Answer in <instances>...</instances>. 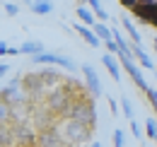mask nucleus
I'll return each mask as SVG.
<instances>
[{"mask_svg":"<svg viewBox=\"0 0 157 147\" xmlns=\"http://www.w3.org/2000/svg\"><path fill=\"white\" fill-rule=\"evenodd\" d=\"M68 121H78V123H82V126L94 130L97 128V104H94V99L90 94L80 96L78 101L73 104V109H70Z\"/></svg>","mask_w":157,"mask_h":147,"instance_id":"obj_1","label":"nucleus"},{"mask_svg":"<svg viewBox=\"0 0 157 147\" xmlns=\"http://www.w3.org/2000/svg\"><path fill=\"white\" fill-rule=\"evenodd\" d=\"M60 135H63V140L68 142V145H85V142H92V135H94V130L87 128V126H82L78 121H65V123H58L56 126Z\"/></svg>","mask_w":157,"mask_h":147,"instance_id":"obj_2","label":"nucleus"},{"mask_svg":"<svg viewBox=\"0 0 157 147\" xmlns=\"http://www.w3.org/2000/svg\"><path fill=\"white\" fill-rule=\"evenodd\" d=\"M32 63H36V65H58V68H65L68 73H75L78 70V65L68 58V55L63 53H51V51H44V53L34 55V58H29Z\"/></svg>","mask_w":157,"mask_h":147,"instance_id":"obj_3","label":"nucleus"},{"mask_svg":"<svg viewBox=\"0 0 157 147\" xmlns=\"http://www.w3.org/2000/svg\"><path fill=\"white\" fill-rule=\"evenodd\" d=\"M22 89L29 94V99H39V96H44L46 94V87H44V77H41V73H27L22 75ZM32 101V104H34Z\"/></svg>","mask_w":157,"mask_h":147,"instance_id":"obj_4","label":"nucleus"},{"mask_svg":"<svg viewBox=\"0 0 157 147\" xmlns=\"http://www.w3.org/2000/svg\"><path fill=\"white\" fill-rule=\"evenodd\" d=\"M80 70L85 75V89H87V94H90L92 99H101V96H104V87H101V80H99L97 70H94L92 65H87V63H85Z\"/></svg>","mask_w":157,"mask_h":147,"instance_id":"obj_5","label":"nucleus"},{"mask_svg":"<svg viewBox=\"0 0 157 147\" xmlns=\"http://www.w3.org/2000/svg\"><path fill=\"white\" fill-rule=\"evenodd\" d=\"M116 58H118V55H116ZM118 63L123 65V70L128 73V77L133 80V85H136L140 92H147V89H150L147 80L143 77V70H140V65L136 63V58H118Z\"/></svg>","mask_w":157,"mask_h":147,"instance_id":"obj_6","label":"nucleus"},{"mask_svg":"<svg viewBox=\"0 0 157 147\" xmlns=\"http://www.w3.org/2000/svg\"><path fill=\"white\" fill-rule=\"evenodd\" d=\"M131 12H133L140 22H145V24H150V27L157 29V2H138Z\"/></svg>","mask_w":157,"mask_h":147,"instance_id":"obj_7","label":"nucleus"},{"mask_svg":"<svg viewBox=\"0 0 157 147\" xmlns=\"http://www.w3.org/2000/svg\"><path fill=\"white\" fill-rule=\"evenodd\" d=\"M36 147H68V142L63 140V135H60L58 130H44L36 135Z\"/></svg>","mask_w":157,"mask_h":147,"instance_id":"obj_8","label":"nucleus"},{"mask_svg":"<svg viewBox=\"0 0 157 147\" xmlns=\"http://www.w3.org/2000/svg\"><path fill=\"white\" fill-rule=\"evenodd\" d=\"M41 77H44V87H46V94L53 92V89H58L60 85H63V77H60L53 68H46V70H39Z\"/></svg>","mask_w":157,"mask_h":147,"instance_id":"obj_9","label":"nucleus"},{"mask_svg":"<svg viewBox=\"0 0 157 147\" xmlns=\"http://www.w3.org/2000/svg\"><path fill=\"white\" fill-rule=\"evenodd\" d=\"M101 63H104L106 73L111 75V77H114L116 82H121V63H118V58H116V55L104 53V55H101Z\"/></svg>","mask_w":157,"mask_h":147,"instance_id":"obj_10","label":"nucleus"},{"mask_svg":"<svg viewBox=\"0 0 157 147\" xmlns=\"http://www.w3.org/2000/svg\"><path fill=\"white\" fill-rule=\"evenodd\" d=\"M73 29H75L80 36H82L85 41H87V43H90V46H92V48H99V46H101L99 36L94 34V32H92V29H90V27H85V24H73Z\"/></svg>","mask_w":157,"mask_h":147,"instance_id":"obj_11","label":"nucleus"},{"mask_svg":"<svg viewBox=\"0 0 157 147\" xmlns=\"http://www.w3.org/2000/svg\"><path fill=\"white\" fill-rule=\"evenodd\" d=\"M17 48H20V55H29V58H34V55H39V53L46 51V46H44L41 41H24Z\"/></svg>","mask_w":157,"mask_h":147,"instance_id":"obj_12","label":"nucleus"},{"mask_svg":"<svg viewBox=\"0 0 157 147\" xmlns=\"http://www.w3.org/2000/svg\"><path fill=\"white\" fill-rule=\"evenodd\" d=\"M75 15H78V19L82 22V24H85V27H90V29H92V27L97 24V17H94V12H92V10L87 7V5H78Z\"/></svg>","mask_w":157,"mask_h":147,"instance_id":"obj_13","label":"nucleus"},{"mask_svg":"<svg viewBox=\"0 0 157 147\" xmlns=\"http://www.w3.org/2000/svg\"><path fill=\"white\" fill-rule=\"evenodd\" d=\"M121 27H123V32L128 34V39H131V41H133L136 46H140V43H143V34H140V32L136 29V24H133V22H131L128 17H123V19H121Z\"/></svg>","mask_w":157,"mask_h":147,"instance_id":"obj_14","label":"nucleus"},{"mask_svg":"<svg viewBox=\"0 0 157 147\" xmlns=\"http://www.w3.org/2000/svg\"><path fill=\"white\" fill-rule=\"evenodd\" d=\"M133 58L138 60V65H143V68H147V70H155V63H152V58L143 51V46H136L133 43Z\"/></svg>","mask_w":157,"mask_h":147,"instance_id":"obj_15","label":"nucleus"},{"mask_svg":"<svg viewBox=\"0 0 157 147\" xmlns=\"http://www.w3.org/2000/svg\"><path fill=\"white\" fill-rule=\"evenodd\" d=\"M29 12H34V15H51L53 12V2L51 0H34V2H29Z\"/></svg>","mask_w":157,"mask_h":147,"instance_id":"obj_16","label":"nucleus"},{"mask_svg":"<svg viewBox=\"0 0 157 147\" xmlns=\"http://www.w3.org/2000/svg\"><path fill=\"white\" fill-rule=\"evenodd\" d=\"M92 32H94V34L99 36V41H111V39H114L111 29H109V27H106L104 22H97V24L92 27Z\"/></svg>","mask_w":157,"mask_h":147,"instance_id":"obj_17","label":"nucleus"},{"mask_svg":"<svg viewBox=\"0 0 157 147\" xmlns=\"http://www.w3.org/2000/svg\"><path fill=\"white\" fill-rule=\"evenodd\" d=\"M118 101H121V109H123V116H126V121H133V118H136V111H133V104H131V99L123 94Z\"/></svg>","mask_w":157,"mask_h":147,"instance_id":"obj_18","label":"nucleus"},{"mask_svg":"<svg viewBox=\"0 0 157 147\" xmlns=\"http://www.w3.org/2000/svg\"><path fill=\"white\" fill-rule=\"evenodd\" d=\"M0 121L2 123H10L12 121V104H7L5 99H0Z\"/></svg>","mask_w":157,"mask_h":147,"instance_id":"obj_19","label":"nucleus"},{"mask_svg":"<svg viewBox=\"0 0 157 147\" xmlns=\"http://www.w3.org/2000/svg\"><path fill=\"white\" fill-rule=\"evenodd\" d=\"M145 138L147 140H157V118H147L145 121Z\"/></svg>","mask_w":157,"mask_h":147,"instance_id":"obj_20","label":"nucleus"},{"mask_svg":"<svg viewBox=\"0 0 157 147\" xmlns=\"http://www.w3.org/2000/svg\"><path fill=\"white\" fill-rule=\"evenodd\" d=\"M111 138H114V147H126V133H123L121 128L114 130V135H111Z\"/></svg>","mask_w":157,"mask_h":147,"instance_id":"obj_21","label":"nucleus"},{"mask_svg":"<svg viewBox=\"0 0 157 147\" xmlns=\"http://www.w3.org/2000/svg\"><path fill=\"white\" fill-rule=\"evenodd\" d=\"M131 133H133V135H136V140H140V142H143V140H145V133H143V128H140V123H138L136 118H133V121H131Z\"/></svg>","mask_w":157,"mask_h":147,"instance_id":"obj_22","label":"nucleus"},{"mask_svg":"<svg viewBox=\"0 0 157 147\" xmlns=\"http://www.w3.org/2000/svg\"><path fill=\"white\" fill-rule=\"evenodd\" d=\"M2 10H5L7 17H17V15H20V5H15V2H5Z\"/></svg>","mask_w":157,"mask_h":147,"instance_id":"obj_23","label":"nucleus"},{"mask_svg":"<svg viewBox=\"0 0 157 147\" xmlns=\"http://www.w3.org/2000/svg\"><path fill=\"white\" fill-rule=\"evenodd\" d=\"M145 96H147V101H150V106H152V109L157 111V89H155V87H150V89L145 92Z\"/></svg>","mask_w":157,"mask_h":147,"instance_id":"obj_24","label":"nucleus"},{"mask_svg":"<svg viewBox=\"0 0 157 147\" xmlns=\"http://www.w3.org/2000/svg\"><path fill=\"white\" fill-rule=\"evenodd\" d=\"M109 111H111V116H118V101L111 96H109Z\"/></svg>","mask_w":157,"mask_h":147,"instance_id":"obj_25","label":"nucleus"},{"mask_svg":"<svg viewBox=\"0 0 157 147\" xmlns=\"http://www.w3.org/2000/svg\"><path fill=\"white\" fill-rule=\"evenodd\" d=\"M118 2H121V5L126 7V10H133V7L138 5V0H118Z\"/></svg>","mask_w":157,"mask_h":147,"instance_id":"obj_26","label":"nucleus"},{"mask_svg":"<svg viewBox=\"0 0 157 147\" xmlns=\"http://www.w3.org/2000/svg\"><path fill=\"white\" fill-rule=\"evenodd\" d=\"M7 73H10V63H0V80H2Z\"/></svg>","mask_w":157,"mask_h":147,"instance_id":"obj_27","label":"nucleus"},{"mask_svg":"<svg viewBox=\"0 0 157 147\" xmlns=\"http://www.w3.org/2000/svg\"><path fill=\"white\" fill-rule=\"evenodd\" d=\"M87 147H101V142H99V140H92V142H90Z\"/></svg>","mask_w":157,"mask_h":147,"instance_id":"obj_28","label":"nucleus"},{"mask_svg":"<svg viewBox=\"0 0 157 147\" xmlns=\"http://www.w3.org/2000/svg\"><path fill=\"white\" fill-rule=\"evenodd\" d=\"M152 48H155V51H157V36L152 39Z\"/></svg>","mask_w":157,"mask_h":147,"instance_id":"obj_29","label":"nucleus"},{"mask_svg":"<svg viewBox=\"0 0 157 147\" xmlns=\"http://www.w3.org/2000/svg\"><path fill=\"white\" fill-rule=\"evenodd\" d=\"M80 2H82V5H90V0H80Z\"/></svg>","mask_w":157,"mask_h":147,"instance_id":"obj_30","label":"nucleus"},{"mask_svg":"<svg viewBox=\"0 0 157 147\" xmlns=\"http://www.w3.org/2000/svg\"><path fill=\"white\" fill-rule=\"evenodd\" d=\"M2 126H7V123H2V121H0V128H2Z\"/></svg>","mask_w":157,"mask_h":147,"instance_id":"obj_31","label":"nucleus"},{"mask_svg":"<svg viewBox=\"0 0 157 147\" xmlns=\"http://www.w3.org/2000/svg\"><path fill=\"white\" fill-rule=\"evenodd\" d=\"M68 147H78V145H68Z\"/></svg>","mask_w":157,"mask_h":147,"instance_id":"obj_32","label":"nucleus"},{"mask_svg":"<svg viewBox=\"0 0 157 147\" xmlns=\"http://www.w3.org/2000/svg\"><path fill=\"white\" fill-rule=\"evenodd\" d=\"M155 73H157V65H155Z\"/></svg>","mask_w":157,"mask_h":147,"instance_id":"obj_33","label":"nucleus"},{"mask_svg":"<svg viewBox=\"0 0 157 147\" xmlns=\"http://www.w3.org/2000/svg\"><path fill=\"white\" fill-rule=\"evenodd\" d=\"M155 145H157V140H155Z\"/></svg>","mask_w":157,"mask_h":147,"instance_id":"obj_34","label":"nucleus"}]
</instances>
